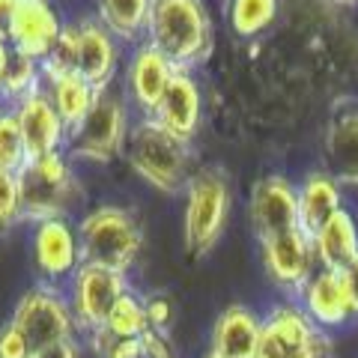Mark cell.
<instances>
[{"mask_svg":"<svg viewBox=\"0 0 358 358\" xmlns=\"http://www.w3.org/2000/svg\"><path fill=\"white\" fill-rule=\"evenodd\" d=\"M155 51H162L173 69L192 72L209 60L215 27L206 0H152L147 39Z\"/></svg>","mask_w":358,"mask_h":358,"instance_id":"6da1fadb","label":"cell"},{"mask_svg":"<svg viewBox=\"0 0 358 358\" xmlns=\"http://www.w3.org/2000/svg\"><path fill=\"white\" fill-rule=\"evenodd\" d=\"M122 155H126V164L131 167L134 176L167 197L182 194L188 179L194 173L192 143L162 129L150 117H141L129 129V141Z\"/></svg>","mask_w":358,"mask_h":358,"instance_id":"7a4b0ae2","label":"cell"},{"mask_svg":"<svg viewBox=\"0 0 358 358\" xmlns=\"http://www.w3.org/2000/svg\"><path fill=\"white\" fill-rule=\"evenodd\" d=\"M120 63L122 48L114 33L99 18H78L72 24H63L57 48L42 63V69L75 72L90 87L108 90L120 72Z\"/></svg>","mask_w":358,"mask_h":358,"instance_id":"3957f363","label":"cell"},{"mask_svg":"<svg viewBox=\"0 0 358 358\" xmlns=\"http://www.w3.org/2000/svg\"><path fill=\"white\" fill-rule=\"evenodd\" d=\"M81 263H96L126 275L143 251V227L131 209L102 203L78 221Z\"/></svg>","mask_w":358,"mask_h":358,"instance_id":"277c9868","label":"cell"},{"mask_svg":"<svg viewBox=\"0 0 358 358\" xmlns=\"http://www.w3.org/2000/svg\"><path fill=\"white\" fill-rule=\"evenodd\" d=\"M18 188L21 212L30 224L66 218L84 197V185L72 171L66 150L42 155V159H27V164L18 171Z\"/></svg>","mask_w":358,"mask_h":358,"instance_id":"5b68a950","label":"cell"},{"mask_svg":"<svg viewBox=\"0 0 358 358\" xmlns=\"http://www.w3.org/2000/svg\"><path fill=\"white\" fill-rule=\"evenodd\" d=\"M185 215L182 236L185 251L192 257H203L218 245L230 218V179L218 164L200 167L185 185Z\"/></svg>","mask_w":358,"mask_h":358,"instance_id":"8992f818","label":"cell"},{"mask_svg":"<svg viewBox=\"0 0 358 358\" xmlns=\"http://www.w3.org/2000/svg\"><path fill=\"white\" fill-rule=\"evenodd\" d=\"M129 102L114 87L99 90L93 108L66 138V155L81 162L108 164L122 155L129 141Z\"/></svg>","mask_w":358,"mask_h":358,"instance_id":"52a82bcc","label":"cell"},{"mask_svg":"<svg viewBox=\"0 0 358 358\" xmlns=\"http://www.w3.org/2000/svg\"><path fill=\"white\" fill-rule=\"evenodd\" d=\"M329 338L296 301H281L263 317L257 358H326Z\"/></svg>","mask_w":358,"mask_h":358,"instance_id":"ba28073f","label":"cell"},{"mask_svg":"<svg viewBox=\"0 0 358 358\" xmlns=\"http://www.w3.org/2000/svg\"><path fill=\"white\" fill-rule=\"evenodd\" d=\"M9 322L21 329V334L30 341L33 350L60 343V341H72L78 331L69 299L51 284H36L27 293H21Z\"/></svg>","mask_w":358,"mask_h":358,"instance_id":"9c48e42d","label":"cell"},{"mask_svg":"<svg viewBox=\"0 0 358 358\" xmlns=\"http://www.w3.org/2000/svg\"><path fill=\"white\" fill-rule=\"evenodd\" d=\"M129 289V278L114 268L96 266V263H81L78 272L69 278V308L75 317V326L87 331L90 338L99 334L108 322L110 308L117 299Z\"/></svg>","mask_w":358,"mask_h":358,"instance_id":"30bf717a","label":"cell"},{"mask_svg":"<svg viewBox=\"0 0 358 358\" xmlns=\"http://www.w3.org/2000/svg\"><path fill=\"white\" fill-rule=\"evenodd\" d=\"M33 266L42 275L45 284L69 281L81 266V242H78V227H72L69 218H48L33 224L30 236Z\"/></svg>","mask_w":358,"mask_h":358,"instance_id":"8fae6325","label":"cell"},{"mask_svg":"<svg viewBox=\"0 0 358 358\" xmlns=\"http://www.w3.org/2000/svg\"><path fill=\"white\" fill-rule=\"evenodd\" d=\"M248 215L260 242L299 230V188L281 173L257 179V185L251 188Z\"/></svg>","mask_w":358,"mask_h":358,"instance_id":"7c38bea8","label":"cell"},{"mask_svg":"<svg viewBox=\"0 0 358 358\" xmlns=\"http://www.w3.org/2000/svg\"><path fill=\"white\" fill-rule=\"evenodd\" d=\"M260 257L268 281L284 293H301V287L313 275V263H317L313 242L301 227L260 242Z\"/></svg>","mask_w":358,"mask_h":358,"instance_id":"4fadbf2b","label":"cell"},{"mask_svg":"<svg viewBox=\"0 0 358 358\" xmlns=\"http://www.w3.org/2000/svg\"><path fill=\"white\" fill-rule=\"evenodd\" d=\"M63 18L54 6V0H21L6 42L13 45V51L45 63L51 57V51L57 48Z\"/></svg>","mask_w":358,"mask_h":358,"instance_id":"5bb4252c","label":"cell"},{"mask_svg":"<svg viewBox=\"0 0 358 358\" xmlns=\"http://www.w3.org/2000/svg\"><path fill=\"white\" fill-rule=\"evenodd\" d=\"M150 120H155L162 129L192 143L194 134L200 131V122H203V96H200L197 78L185 69H176Z\"/></svg>","mask_w":358,"mask_h":358,"instance_id":"9a60e30c","label":"cell"},{"mask_svg":"<svg viewBox=\"0 0 358 358\" xmlns=\"http://www.w3.org/2000/svg\"><path fill=\"white\" fill-rule=\"evenodd\" d=\"M13 110H15L21 138H24V147H27V159H42V155L66 150L69 129L63 126V120L54 110L51 99L45 96V90L24 96L18 105H13Z\"/></svg>","mask_w":358,"mask_h":358,"instance_id":"2e32d148","label":"cell"},{"mask_svg":"<svg viewBox=\"0 0 358 358\" xmlns=\"http://www.w3.org/2000/svg\"><path fill=\"white\" fill-rule=\"evenodd\" d=\"M173 72H176L173 63L167 60L162 51H155L150 42L134 45L122 78H126V96L131 99V105L138 108L143 117H150L155 110L167 84H171Z\"/></svg>","mask_w":358,"mask_h":358,"instance_id":"e0dca14e","label":"cell"},{"mask_svg":"<svg viewBox=\"0 0 358 358\" xmlns=\"http://www.w3.org/2000/svg\"><path fill=\"white\" fill-rule=\"evenodd\" d=\"M299 308L305 310L308 320L322 331L341 329L350 320H355L341 278H338V272H331V268H320V272L310 275V281L301 287V293H299Z\"/></svg>","mask_w":358,"mask_h":358,"instance_id":"ac0fdd59","label":"cell"},{"mask_svg":"<svg viewBox=\"0 0 358 358\" xmlns=\"http://www.w3.org/2000/svg\"><path fill=\"white\" fill-rule=\"evenodd\" d=\"M263 334V317H257L251 308L230 305L218 313L215 326H212V355L218 358H257Z\"/></svg>","mask_w":358,"mask_h":358,"instance_id":"d6986e66","label":"cell"},{"mask_svg":"<svg viewBox=\"0 0 358 358\" xmlns=\"http://www.w3.org/2000/svg\"><path fill=\"white\" fill-rule=\"evenodd\" d=\"M299 188V227L313 236L334 212L343 209V185L329 171H310Z\"/></svg>","mask_w":358,"mask_h":358,"instance_id":"ffe728a7","label":"cell"},{"mask_svg":"<svg viewBox=\"0 0 358 358\" xmlns=\"http://www.w3.org/2000/svg\"><path fill=\"white\" fill-rule=\"evenodd\" d=\"M326 164L341 185L358 188V108H343L326 131Z\"/></svg>","mask_w":358,"mask_h":358,"instance_id":"44dd1931","label":"cell"},{"mask_svg":"<svg viewBox=\"0 0 358 358\" xmlns=\"http://www.w3.org/2000/svg\"><path fill=\"white\" fill-rule=\"evenodd\" d=\"M42 90L69 131L87 117V110L93 108L99 96V90L90 87L75 72H54V69H42Z\"/></svg>","mask_w":358,"mask_h":358,"instance_id":"7402d4cb","label":"cell"},{"mask_svg":"<svg viewBox=\"0 0 358 358\" xmlns=\"http://www.w3.org/2000/svg\"><path fill=\"white\" fill-rule=\"evenodd\" d=\"M313 242V254L322 268L341 272V268L358 254V224L352 218L350 209H341L322 224V227L310 236Z\"/></svg>","mask_w":358,"mask_h":358,"instance_id":"603a6c76","label":"cell"},{"mask_svg":"<svg viewBox=\"0 0 358 358\" xmlns=\"http://www.w3.org/2000/svg\"><path fill=\"white\" fill-rule=\"evenodd\" d=\"M152 0H96V18L120 42L141 45L147 39Z\"/></svg>","mask_w":358,"mask_h":358,"instance_id":"cb8c5ba5","label":"cell"},{"mask_svg":"<svg viewBox=\"0 0 358 358\" xmlns=\"http://www.w3.org/2000/svg\"><path fill=\"white\" fill-rule=\"evenodd\" d=\"M150 331V320H147V308L143 299L129 287L126 293L117 299V305L110 308L105 329L93 334V338H108V341H141Z\"/></svg>","mask_w":358,"mask_h":358,"instance_id":"d4e9b609","label":"cell"},{"mask_svg":"<svg viewBox=\"0 0 358 358\" xmlns=\"http://www.w3.org/2000/svg\"><path fill=\"white\" fill-rule=\"evenodd\" d=\"M278 0H227V21L239 39H254L275 24Z\"/></svg>","mask_w":358,"mask_h":358,"instance_id":"484cf974","label":"cell"},{"mask_svg":"<svg viewBox=\"0 0 358 358\" xmlns=\"http://www.w3.org/2000/svg\"><path fill=\"white\" fill-rule=\"evenodd\" d=\"M36 90H42V63L13 51V60H9V66H6L3 93H0V99H3L6 105H18L21 99L36 93Z\"/></svg>","mask_w":358,"mask_h":358,"instance_id":"4316f807","label":"cell"},{"mask_svg":"<svg viewBox=\"0 0 358 358\" xmlns=\"http://www.w3.org/2000/svg\"><path fill=\"white\" fill-rule=\"evenodd\" d=\"M27 164V147L21 138L18 120L13 108L0 110V171L6 173H18Z\"/></svg>","mask_w":358,"mask_h":358,"instance_id":"83f0119b","label":"cell"},{"mask_svg":"<svg viewBox=\"0 0 358 358\" xmlns=\"http://www.w3.org/2000/svg\"><path fill=\"white\" fill-rule=\"evenodd\" d=\"M24 221L21 212V188H18V173L0 171V233L15 227Z\"/></svg>","mask_w":358,"mask_h":358,"instance_id":"f1b7e54d","label":"cell"},{"mask_svg":"<svg viewBox=\"0 0 358 358\" xmlns=\"http://www.w3.org/2000/svg\"><path fill=\"white\" fill-rule=\"evenodd\" d=\"M33 346L30 341L21 334L18 326L13 322H6L3 329H0V358H30Z\"/></svg>","mask_w":358,"mask_h":358,"instance_id":"f546056e","label":"cell"},{"mask_svg":"<svg viewBox=\"0 0 358 358\" xmlns=\"http://www.w3.org/2000/svg\"><path fill=\"white\" fill-rule=\"evenodd\" d=\"M141 358H179V352L164 331L150 329L141 338Z\"/></svg>","mask_w":358,"mask_h":358,"instance_id":"4dcf8cb0","label":"cell"},{"mask_svg":"<svg viewBox=\"0 0 358 358\" xmlns=\"http://www.w3.org/2000/svg\"><path fill=\"white\" fill-rule=\"evenodd\" d=\"M143 308H147V320H150V329H159L164 331L173 320V301L167 296H150L143 299Z\"/></svg>","mask_w":358,"mask_h":358,"instance_id":"1f68e13d","label":"cell"},{"mask_svg":"<svg viewBox=\"0 0 358 358\" xmlns=\"http://www.w3.org/2000/svg\"><path fill=\"white\" fill-rule=\"evenodd\" d=\"M338 278H341V284H343V293H346V299H350V308H352V313L358 317V254H355L352 260L341 268Z\"/></svg>","mask_w":358,"mask_h":358,"instance_id":"d6a6232c","label":"cell"},{"mask_svg":"<svg viewBox=\"0 0 358 358\" xmlns=\"http://www.w3.org/2000/svg\"><path fill=\"white\" fill-rule=\"evenodd\" d=\"M30 358H81V346L78 341H60V343H51V346H39L33 350Z\"/></svg>","mask_w":358,"mask_h":358,"instance_id":"836d02e7","label":"cell"},{"mask_svg":"<svg viewBox=\"0 0 358 358\" xmlns=\"http://www.w3.org/2000/svg\"><path fill=\"white\" fill-rule=\"evenodd\" d=\"M21 0H0V36H9V27H13V18L18 13Z\"/></svg>","mask_w":358,"mask_h":358,"instance_id":"e575fe53","label":"cell"},{"mask_svg":"<svg viewBox=\"0 0 358 358\" xmlns=\"http://www.w3.org/2000/svg\"><path fill=\"white\" fill-rule=\"evenodd\" d=\"M13 60V45L0 36V93H3V78H6V66Z\"/></svg>","mask_w":358,"mask_h":358,"instance_id":"d590c367","label":"cell"},{"mask_svg":"<svg viewBox=\"0 0 358 358\" xmlns=\"http://www.w3.org/2000/svg\"><path fill=\"white\" fill-rule=\"evenodd\" d=\"M203 358H218V355H212V352H209V355H203Z\"/></svg>","mask_w":358,"mask_h":358,"instance_id":"8d00e7d4","label":"cell"},{"mask_svg":"<svg viewBox=\"0 0 358 358\" xmlns=\"http://www.w3.org/2000/svg\"><path fill=\"white\" fill-rule=\"evenodd\" d=\"M343 3H352V0H343Z\"/></svg>","mask_w":358,"mask_h":358,"instance_id":"74e56055","label":"cell"}]
</instances>
